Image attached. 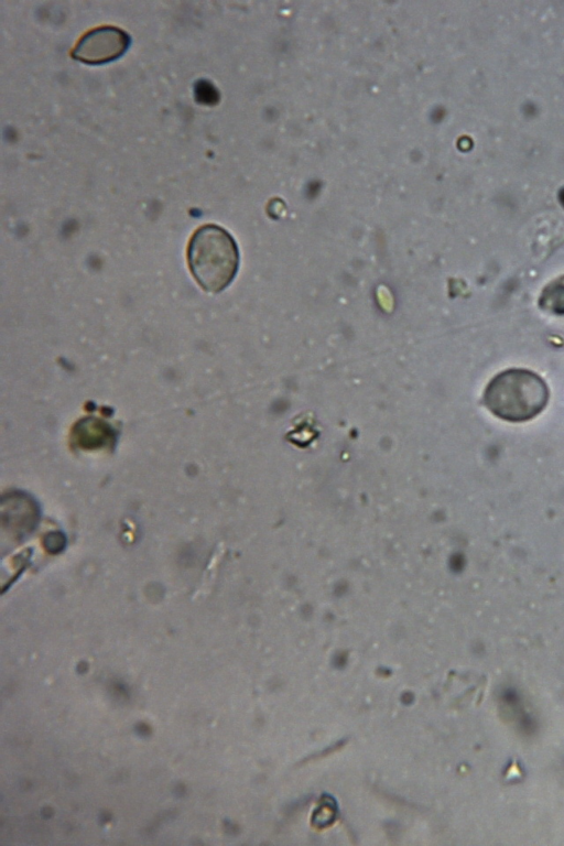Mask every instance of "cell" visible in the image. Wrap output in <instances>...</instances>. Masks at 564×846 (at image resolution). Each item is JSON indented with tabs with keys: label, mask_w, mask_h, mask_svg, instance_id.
Masks as SVG:
<instances>
[{
	"label": "cell",
	"mask_w": 564,
	"mask_h": 846,
	"mask_svg": "<svg viewBox=\"0 0 564 846\" xmlns=\"http://www.w3.org/2000/svg\"><path fill=\"white\" fill-rule=\"evenodd\" d=\"M189 270L196 282L209 293H218L235 279L239 251L232 236L223 227L207 224L192 236L187 247Z\"/></svg>",
	"instance_id": "obj_2"
},
{
	"label": "cell",
	"mask_w": 564,
	"mask_h": 846,
	"mask_svg": "<svg viewBox=\"0 0 564 846\" xmlns=\"http://www.w3.org/2000/svg\"><path fill=\"white\" fill-rule=\"evenodd\" d=\"M539 305L546 312L564 315V275L550 282L543 289L539 297Z\"/></svg>",
	"instance_id": "obj_5"
},
{
	"label": "cell",
	"mask_w": 564,
	"mask_h": 846,
	"mask_svg": "<svg viewBox=\"0 0 564 846\" xmlns=\"http://www.w3.org/2000/svg\"><path fill=\"white\" fill-rule=\"evenodd\" d=\"M130 44L129 34L113 25H102L86 32L76 43L72 56L87 64H102L121 56Z\"/></svg>",
	"instance_id": "obj_3"
},
{
	"label": "cell",
	"mask_w": 564,
	"mask_h": 846,
	"mask_svg": "<svg viewBox=\"0 0 564 846\" xmlns=\"http://www.w3.org/2000/svg\"><path fill=\"white\" fill-rule=\"evenodd\" d=\"M546 382L534 371L509 368L497 373L486 386L482 402L497 417L523 423L538 416L547 405Z\"/></svg>",
	"instance_id": "obj_1"
},
{
	"label": "cell",
	"mask_w": 564,
	"mask_h": 846,
	"mask_svg": "<svg viewBox=\"0 0 564 846\" xmlns=\"http://www.w3.org/2000/svg\"><path fill=\"white\" fill-rule=\"evenodd\" d=\"M111 430L95 419H87L76 426V442L84 447H98L111 438Z\"/></svg>",
	"instance_id": "obj_4"
},
{
	"label": "cell",
	"mask_w": 564,
	"mask_h": 846,
	"mask_svg": "<svg viewBox=\"0 0 564 846\" xmlns=\"http://www.w3.org/2000/svg\"><path fill=\"white\" fill-rule=\"evenodd\" d=\"M195 96L199 102H212L214 97V88L207 83V80H199L195 85Z\"/></svg>",
	"instance_id": "obj_6"
}]
</instances>
